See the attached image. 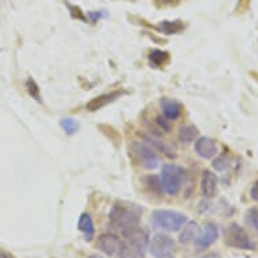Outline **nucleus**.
Masks as SVG:
<instances>
[{
    "label": "nucleus",
    "instance_id": "c85d7f7f",
    "mask_svg": "<svg viewBox=\"0 0 258 258\" xmlns=\"http://www.w3.org/2000/svg\"><path fill=\"white\" fill-rule=\"evenodd\" d=\"M202 258H222L219 254H215V253H211V254H207V255H204Z\"/></svg>",
    "mask_w": 258,
    "mask_h": 258
},
{
    "label": "nucleus",
    "instance_id": "c756f323",
    "mask_svg": "<svg viewBox=\"0 0 258 258\" xmlns=\"http://www.w3.org/2000/svg\"><path fill=\"white\" fill-rule=\"evenodd\" d=\"M88 258H103L102 255H98V254H92V255H89Z\"/></svg>",
    "mask_w": 258,
    "mask_h": 258
},
{
    "label": "nucleus",
    "instance_id": "412c9836",
    "mask_svg": "<svg viewBox=\"0 0 258 258\" xmlns=\"http://www.w3.org/2000/svg\"><path fill=\"white\" fill-rule=\"evenodd\" d=\"M59 126L62 127V130L69 136H73L76 134L77 130H79V122L75 120L73 118H62L61 122H59Z\"/></svg>",
    "mask_w": 258,
    "mask_h": 258
},
{
    "label": "nucleus",
    "instance_id": "dca6fc26",
    "mask_svg": "<svg viewBox=\"0 0 258 258\" xmlns=\"http://www.w3.org/2000/svg\"><path fill=\"white\" fill-rule=\"evenodd\" d=\"M199 226L196 223L195 220H192V222H186L184 224V230L180 234V241L182 243H190V242H195L196 238L199 237Z\"/></svg>",
    "mask_w": 258,
    "mask_h": 258
},
{
    "label": "nucleus",
    "instance_id": "423d86ee",
    "mask_svg": "<svg viewBox=\"0 0 258 258\" xmlns=\"http://www.w3.org/2000/svg\"><path fill=\"white\" fill-rule=\"evenodd\" d=\"M174 246H176V243H174V241L169 235H166V234H156L150 239V242H149L148 247L153 257L165 258L169 257V254L173 251Z\"/></svg>",
    "mask_w": 258,
    "mask_h": 258
},
{
    "label": "nucleus",
    "instance_id": "f3484780",
    "mask_svg": "<svg viewBox=\"0 0 258 258\" xmlns=\"http://www.w3.org/2000/svg\"><path fill=\"white\" fill-rule=\"evenodd\" d=\"M198 134H199V132H198V128L194 124H185V126L180 127L177 138L181 144L188 145L192 144L198 138Z\"/></svg>",
    "mask_w": 258,
    "mask_h": 258
},
{
    "label": "nucleus",
    "instance_id": "a211bd4d",
    "mask_svg": "<svg viewBox=\"0 0 258 258\" xmlns=\"http://www.w3.org/2000/svg\"><path fill=\"white\" fill-rule=\"evenodd\" d=\"M160 33H164V34H178L180 31L184 30V25L181 23V21H162L160 22V25L156 27Z\"/></svg>",
    "mask_w": 258,
    "mask_h": 258
},
{
    "label": "nucleus",
    "instance_id": "9b49d317",
    "mask_svg": "<svg viewBox=\"0 0 258 258\" xmlns=\"http://www.w3.org/2000/svg\"><path fill=\"white\" fill-rule=\"evenodd\" d=\"M202 192L206 199H211L218 194V177L211 170L206 169L202 174Z\"/></svg>",
    "mask_w": 258,
    "mask_h": 258
},
{
    "label": "nucleus",
    "instance_id": "1a4fd4ad",
    "mask_svg": "<svg viewBox=\"0 0 258 258\" xmlns=\"http://www.w3.org/2000/svg\"><path fill=\"white\" fill-rule=\"evenodd\" d=\"M195 152L204 160H210L218 154V145L210 137H200L195 141Z\"/></svg>",
    "mask_w": 258,
    "mask_h": 258
},
{
    "label": "nucleus",
    "instance_id": "bb28decb",
    "mask_svg": "<svg viewBox=\"0 0 258 258\" xmlns=\"http://www.w3.org/2000/svg\"><path fill=\"white\" fill-rule=\"evenodd\" d=\"M166 120H168V119H166ZM166 120L165 118H162V116H157V122L160 123V126L162 127V128H165L166 132H169L170 126H169V123L166 122Z\"/></svg>",
    "mask_w": 258,
    "mask_h": 258
},
{
    "label": "nucleus",
    "instance_id": "f03ea898",
    "mask_svg": "<svg viewBox=\"0 0 258 258\" xmlns=\"http://www.w3.org/2000/svg\"><path fill=\"white\" fill-rule=\"evenodd\" d=\"M188 222L186 215L173 210H156L152 214V223L156 229L164 231H178Z\"/></svg>",
    "mask_w": 258,
    "mask_h": 258
},
{
    "label": "nucleus",
    "instance_id": "6ab92c4d",
    "mask_svg": "<svg viewBox=\"0 0 258 258\" xmlns=\"http://www.w3.org/2000/svg\"><path fill=\"white\" fill-rule=\"evenodd\" d=\"M169 59V53L168 51H162V50H152L150 54H149V61L152 63L153 67H162L165 65Z\"/></svg>",
    "mask_w": 258,
    "mask_h": 258
},
{
    "label": "nucleus",
    "instance_id": "7ed1b4c3",
    "mask_svg": "<svg viewBox=\"0 0 258 258\" xmlns=\"http://www.w3.org/2000/svg\"><path fill=\"white\" fill-rule=\"evenodd\" d=\"M184 180H185V170L181 166L168 164L162 168L161 184H162V189L169 196L177 195L181 189Z\"/></svg>",
    "mask_w": 258,
    "mask_h": 258
},
{
    "label": "nucleus",
    "instance_id": "a878e982",
    "mask_svg": "<svg viewBox=\"0 0 258 258\" xmlns=\"http://www.w3.org/2000/svg\"><path fill=\"white\" fill-rule=\"evenodd\" d=\"M250 196H251V199L254 202H257L258 203V181L254 182V185L251 186V190H250Z\"/></svg>",
    "mask_w": 258,
    "mask_h": 258
},
{
    "label": "nucleus",
    "instance_id": "39448f33",
    "mask_svg": "<svg viewBox=\"0 0 258 258\" xmlns=\"http://www.w3.org/2000/svg\"><path fill=\"white\" fill-rule=\"evenodd\" d=\"M226 243L234 249L255 250V245L250 239L249 234L238 223L230 224L229 229L226 230Z\"/></svg>",
    "mask_w": 258,
    "mask_h": 258
},
{
    "label": "nucleus",
    "instance_id": "0eeeda50",
    "mask_svg": "<svg viewBox=\"0 0 258 258\" xmlns=\"http://www.w3.org/2000/svg\"><path fill=\"white\" fill-rule=\"evenodd\" d=\"M96 247L110 257L119 258L123 249V241L115 234H102L96 241Z\"/></svg>",
    "mask_w": 258,
    "mask_h": 258
},
{
    "label": "nucleus",
    "instance_id": "20e7f679",
    "mask_svg": "<svg viewBox=\"0 0 258 258\" xmlns=\"http://www.w3.org/2000/svg\"><path fill=\"white\" fill-rule=\"evenodd\" d=\"M132 150L140 165L145 169L154 170L160 166V157L157 156V153L150 145L145 142H134L132 145Z\"/></svg>",
    "mask_w": 258,
    "mask_h": 258
},
{
    "label": "nucleus",
    "instance_id": "7c9ffc66",
    "mask_svg": "<svg viewBox=\"0 0 258 258\" xmlns=\"http://www.w3.org/2000/svg\"><path fill=\"white\" fill-rule=\"evenodd\" d=\"M160 2H162V3H172L173 0H160Z\"/></svg>",
    "mask_w": 258,
    "mask_h": 258
},
{
    "label": "nucleus",
    "instance_id": "cd10ccee",
    "mask_svg": "<svg viewBox=\"0 0 258 258\" xmlns=\"http://www.w3.org/2000/svg\"><path fill=\"white\" fill-rule=\"evenodd\" d=\"M0 258H15L13 254H10L9 251H6V250L0 249Z\"/></svg>",
    "mask_w": 258,
    "mask_h": 258
},
{
    "label": "nucleus",
    "instance_id": "4468645a",
    "mask_svg": "<svg viewBox=\"0 0 258 258\" xmlns=\"http://www.w3.org/2000/svg\"><path fill=\"white\" fill-rule=\"evenodd\" d=\"M145 140H146L148 145L153 146V148L157 149V150H160L162 154H165V156L168 157V158H170V160H173V158H176V156H177L173 146L168 144L166 141L161 140V138H157V137L154 136H146L145 137Z\"/></svg>",
    "mask_w": 258,
    "mask_h": 258
},
{
    "label": "nucleus",
    "instance_id": "2eb2a0df",
    "mask_svg": "<svg viewBox=\"0 0 258 258\" xmlns=\"http://www.w3.org/2000/svg\"><path fill=\"white\" fill-rule=\"evenodd\" d=\"M79 230L84 234L85 241H92V238L95 237V224L89 214H81L80 219H79Z\"/></svg>",
    "mask_w": 258,
    "mask_h": 258
},
{
    "label": "nucleus",
    "instance_id": "9d476101",
    "mask_svg": "<svg viewBox=\"0 0 258 258\" xmlns=\"http://www.w3.org/2000/svg\"><path fill=\"white\" fill-rule=\"evenodd\" d=\"M219 231H218V226L214 223H207L204 226L202 233H199V237L196 238V246L199 250H204L210 247L212 243H215L218 239Z\"/></svg>",
    "mask_w": 258,
    "mask_h": 258
},
{
    "label": "nucleus",
    "instance_id": "4be33fe9",
    "mask_svg": "<svg viewBox=\"0 0 258 258\" xmlns=\"http://www.w3.org/2000/svg\"><path fill=\"white\" fill-rule=\"evenodd\" d=\"M246 223L251 226L254 230H258V208H250L246 212Z\"/></svg>",
    "mask_w": 258,
    "mask_h": 258
},
{
    "label": "nucleus",
    "instance_id": "b1692460",
    "mask_svg": "<svg viewBox=\"0 0 258 258\" xmlns=\"http://www.w3.org/2000/svg\"><path fill=\"white\" fill-rule=\"evenodd\" d=\"M146 181L149 182V188L153 190V192H156V194H161V190L162 189V184H161V178L156 177V176H149L146 178Z\"/></svg>",
    "mask_w": 258,
    "mask_h": 258
},
{
    "label": "nucleus",
    "instance_id": "393cba45",
    "mask_svg": "<svg viewBox=\"0 0 258 258\" xmlns=\"http://www.w3.org/2000/svg\"><path fill=\"white\" fill-rule=\"evenodd\" d=\"M214 168H215L216 170H219V172H223V170H226L227 168H229L230 162H229V158H227V156H220L218 157L215 161H214Z\"/></svg>",
    "mask_w": 258,
    "mask_h": 258
},
{
    "label": "nucleus",
    "instance_id": "f257e3e1",
    "mask_svg": "<svg viewBox=\"0 0 258 258\" xmlns=\"http://www.w3.org/2000/svg\"><path fill=\"white\" fill-rule=\"evenodd\" d=\"M141 210L137 204L133 203H116L110 212V222L115 229L120 233L140 226Z\"/></svg>",
    "mask_w": 258,
    "mask_h": 258
},
{
    "label": "nucleus",
    "instance_id": "5701e85b",
    "mask_svg": "<svg viewBox=\"0 0 258 258\" xmlns=\"http://www.w3.org/2000/svg\"><path fill=\"white\" fill-rule=\"evenodd\" d=\"M26 87H27V91H29L30 96H33L35 100L41 102V93H39L38 85H37V83H35L33 79H29V80H27V83H26Z\"/></svg>",
    "mask_w": 258,
    "mask_h": 258
},
{
    "label": "nucleus",
    "instance_id": "f8f14e48",
    "mask_svg": "<svg viewBox=\"0 0 258 258\" xmlns=\"http://www.w3.org/2000/svg\"><path fill=\"white\" fill-rule=\"evenodd\" d=\"M123 95V92H119V91H115V92H110V93H104V95H100V96H96V98H93L92 100H89L87 103V106L85 108L88 111H98L104 108L106 106L111 104L112 102H115L116 99L120 98Z\"/></svg>",
    "mask_w": 258,
    "mask_h": 258
},
{
    "label": "nucleus",
    "instance_id": "6e6552de",
    "mask_svg": "<svg viewBox=\"0 0 258 258\" xmlns=\"http://www.w3.org/2000/svg\"><path fill=\"white\" fill-rule=\"evenodd\" d=\"M122 235L124 237V242H126L127 245H130L133 246V247H137V249L141 250H146V247H148V233H146L141 226H137V227H133V229L123 231Z\"/></svg>",
    "mask_w": 258,
    "mask_h": 258
},
{
    "label": "nucleus",
    "instance_id": "aec40b11",
    "mask_svg": "<svg viewBox=\"0 0 258 258\" xmlns=\"http://www.w3.org/2000/svg\"><path fill=\"white\" fill-rule=\"evenodd\" d=\"M119 258H145V250L133 247L123 241V249Z\"/></svg>",
    "mask_w": 258,
    "mask_h": 258
},
{
    "label": "nucleus",
    "instance_id": "ddd939ff",
    "mask_svg": "<svg viewBox=\"0 0 258 258\" xmlns=\"http://www.w3.org/2000/svg\"><path fill=\"white\" fill-rule=\"evenodd\" d=\"M161 107H162V112L165 115V118L168 120H177L181 116L182 107L177 100L169 98L161 99Z\"/></svg>",
    "mask_w": 258,
    "mask_h": 258
}]
</instances>
